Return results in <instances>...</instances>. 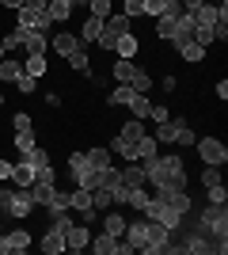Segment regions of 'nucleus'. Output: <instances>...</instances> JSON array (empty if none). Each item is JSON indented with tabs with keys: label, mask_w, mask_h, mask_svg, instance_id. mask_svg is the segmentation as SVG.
Masks as SVG:
<instances>
[{
	"label": "nucleus",
	"mask_w": 228,
	"mask_h": 255,
	"mask_svg": "<svg viewBox=\"0 0 228 255\" xmlns=\"http://www.w3.org/2000/svg\"><path fill=\"white\" fill-rule=\"evenodd\" d=\"M0 233H4V221H0Z\"/></svg>",
	"instance_id": "69168bd1"
},
{
	"label": "nucleus",
	"mask_w": 228,
	"mask_h": 255,
	"mask_svg": "<svg viewBox=\"0 0 228 255\" xmlns=\"http://www.w3.org/2000/svg\"><path fill=\"white\" fill-rule=\"evenodd\" d=\"M133 76H137V65L133 61H126V57L114 61V80H118V84H133Z\"/></svg>",
	"instance_id": "bb28decb"
},
{
	"label": "nucleus",
	"mask_w": 228,
	"mask_h": 255,
	"mask_svg": "<svg viewBox=\"0 0 228 255\" xmlns=\"http://www.w3.org/2000/svg\"><path fill=\"white\" fill-rule=\"evenodd\" d=\"M4 57H8V50H4V42H0V61H4Z\"/></svg>",
	"instance_id": "680f3d73"
},
{
	"label": "nucleus",
	"mask_w": 228,
	"mask_h": 255,
	"mask_svg": "<svg viewBox=\"0 0 228 255\" xmlns=\"http://www.w3.org/2000/svg\"><path fill=\"white\" fill-rule=\"evenodd\" d=\"M0 107H4V92H0Z\"/></svg>",
	"instance_id": "0e129e2a"
},
{
	"label": "nucleus",
	"mask_w": 228,
	"mask_h": 255,
	"mask_svg": "<svg viewBox=\"0 0 228 255\" xmlns=\"http://www.w3.org/2000/svg\"><path fill=\"white\" fill-rule=\"evenodd\" d=\"M23 50H27V57H46L50 42H46V34H38V31H27V42H23Z\"/></svg>",
	"instance_id": "dca6fc26"
},
{
	"label": "nucleus",
	"mask_w": 228,
	"mask_h": 255,
	"mask_svg": "<svg viewBox=\"0 0 228 255\" xmlns=\"http://www.w3.org/2000/svg\"><path fill=\"white\" fill-rule=\"evenodd\" d=\"M69 225H73L69 210H65V213H54V217H50V229H57V233H69Z\"/></svg>",
	"instance_id": "a18cd8bd"
},
{
	"label": "nucleus",
	"mask_w": 228,
	"mask_h": 255,
	"mask_svg": "<svg viewBox=\"0 0 228 255\" xmlns=\"http://www.w3.org/2000/svg\"><path fill=\"white\" fill-rule=\"evenodd\" d=\"M84 156H87V164H91V168H110V164H114V156H110V149H87L84 152Z\"/></svg>",
	"instance_id": "c85d7f7f"
},
{
	"label": "nucleus",
	"mask_w": 228,
	"mask_h": 255,
	"mask_svg": "<svg viewBox=\"0 0 228 255\" xmlns=\"http://www.w3.org/2000/svg\"><path fill=\"white\" fill-rule=\"evenodd\" d=\"M8 175H11V164H8V160H0V183L8 179Z\"/></svg>",
	"instance_id": "4d7b16f0"
},
{
	"label": "nucleus",
	"mask_w": 228,
	"mask_h": 255,
	"mask_svg": "<svg viewBox=\"0 0 228 255\" xmlns=\"http://www.w3.org/2000/svg\"><path fill=\"white\" fill-rule=\"evenodd\" d=\"M198 229H202V233H209V236H217V240H228V210L209 202L206 210L198 213Z\"/></svg>",
	"instance_id": "f257e3e1"
},
{
	"label": "nucleus",
	"mask_w": 228,
	"mask_h": 255,
	"mask_svg": "<svg viewBox=\"0 0 228 255\" xmlns=\"http://www.w3.org/2000/svg\"><path fill=\"white\" fill-rule=\"evenodd\" d=\"M91 252L95 255H118L122 252V236H110V233H99V236H91Z\"/></svg>",
	"instance_id": "1a4fd4ad"
},
{
	"label": "nucleus",
	"mask_w": 228,
	"mask_h": 255,
	"mask_svg": "<svg viewBox=\"0 0 228 255\" xmlns=\"http://www.w3.org/2000/svg\"><path fill=\"white\" fill-rule=\"evenodd\" d=\"M46 15H50L54 27H57V23H65L69 15H73V4H69V0H50V4H46Z\"/></svg>",
	"instance_id": "5701e85b"
},
{
	"label": "nucleus",
	"mask_w": 228,
	"mask_h": 255,
	"mask_svg": "<svg viewBox=\"0 0 228 255\" xmlns=\"http://www.w3.org/2000/svg\"><path fill=\"white\" fill-rule=\"evenodd\" d=\"M118 38H122V34H110V31H103V34H99V38H95V42H99V50L114 53V42H118Z\"/></svg>",
	"instance_id": "09e8293b"
},
{
	"label": "nucleus",
	"mask_w": 228,
	"mask_h": 255,
	"mask_svg": "<svg viewBox=\"0 0 228 255\" xmlns=\"http://www.w3.org/2000/svg\"><path fill=\"white\" fill-rule=\"evenodd\" d=\"M163 4H167V0H141L145 15H152V19H156V15H163Z\"/></svg>",
	"instance_id": "de8ad7c7"
},
{
	"label": "nucleus",
	"mask_w": 228,
	"mask_h": 255,
	"mask_svg": "<svg viewBox=\"0 0 228 255\" xmlns=\"http://www.w3.org/2000/svg\"><path fill=\"white\" fill-rule=\"evenodd\" d=\"M118 137H122V141H130V145H137V141L145 137V118H130V122L118 129Z\"/></svg>",
	"instance_id": "6ab92c4d"
},
{
	"label": "nucleus",
	"mask_w": 228,
	"mask_h": 255,
	"mask_svg": "<svg viewBox=\"0 0 228 255\" xmlns=\"http://www.w3.org/2000/svg\"><path fill=\"white\" fill-rule=\"evenodd\" d=\"M179 126H183V118H167V122H156V133H152V137L163 141V145H175V137H179Z\"/></svg>",
	"instance_id": "f8f14e48"
},
{
	"label": "nucleus",
	"mask_w": 228,
	"mask_h": 255,
	"mask_svg": "<svg viewBox=\"0 0 228 255\" xmlns=\"http://www.w3.org/2000/svg\"><path fill=\"white\" fill-rule=\"evenodd\" d=\"M149 118H152V122H167V118H171V111H167V107H163V103H152Z\"/></svg>",
	"instance_id": "3c124183"
},
{
	"label": "nucleus",
	"mask_w": 228,
	"mask_h": 255,
	"mask_svg": "<svg viewBox=\"0 0 228 255\" xmlns=\"http://www.w3.org/2000/svg\"><path fill=\"white\" fill-rule=\"evenodd\" d=\"M69 4H73V8H80V4H87V0H69Z\"/></svg>",
	"instance_id": "052dcab7"
},
{
	"label": "nucleus",
	"mask_w": 228,
	"mask_h": 255,
	"mask_svg": "<svg viewBox=\"0 0 228 255\" xmlns=\"http://www.w3.org/2000/svg\"><path fill=\"white\" fill-rule=\"evenodd\" d=\"M137 50H141V42H137V34H122L118 42H114V53H118V57H126V61H133V57H137Z\"/></svg>",
	"instance_id": "2eb2a0df"
},
{
	"label": "nucleus",
	"mask_w": 228,
	"mask_h": 255,
	"mask_svg": "<svg viewBox=\"0 0 228 255\" xmlns=\"http://www.w3.org/2000/svg\"><path fill=\"white\" fill-rule=\"evenodd\" d=\"M156 149H160V141L152 137V133H145L137 145H133V152H137V160H149V156H156Z\"/></svg>",
	"instance_id": "cd10ccee"
},
{
	"label": "nucleus",
	"mask_w": 228,
	"mask_h": 255,
	"mask_svg": "<svg viewBox=\"0 0 228 255\" xmlns=\"http://www.w3.org/2000/svg\"><path fill=\"white\" fill-rule=\"evenodd\" d=\"M38 248H42L46 255H61V252H65V233H57V229H46V236L38 240Z\"/></svg>",
	"instance_id": "ddd939ff"
},
{
	"label": "nucleus",
	"mask_w": 228,
	"mask_h": 255,
	"mask_svg": "<svg viewBox=\"0 0 228 255\" xmlns=\"http://www.w3.org/2000/svg\"><path fill=\"white\" fill-rule=\"evenodd\" d=\"M34 145H38V137H34V129H19V133H15V149H19V152L34 149Z\"/></svg>",
	"instance_id": "a19ab883"
},
{
	"label": "nucleus",
	"mask_w": 228,
	"mask_h": 255,
	"mask_svg": "<svg viewBox=\"0 0 228 255\" xmlns=\"http://www.w3.org/2000/svg\"><path fill=\"white\" fill-rule=\"evenodd\" d=\"M0 4H4L8 11H19V8H23V0H0Z\"/></svg>",
	"instance_id": "13d9d810"
},
{
	"label": "nucleus",
	"mask_w": 228,
	"mask_h": 255,
	"mask_svg": "<svg viewBox=\"0 0 228 255\" xmlns=\"http://www.w3.org/2000/svg\"><path fill=\"white\" fill-rule=\"evenodd\" d=\"M91 206H95V210H107V206H114V202H110V191H107V187H95V191H91Z\"/></svg>",
	"instance_id": "c03bdc74"
},
{
	"label": "nucleus",
	"mask_w": 228,
	"mask_h": 255,
	"mask_svg": "<svg viewBox=\"0 0 228 255\" xmlns=\"http://www.w3.org/2000/svg\"><path fill=\"white\" fill-rule=\"evenodd\" d=\"M8 183H11V187H31V183H34V171H31V168H27V164L19 160V164H11Z\"/></svg>",
	"instance_id": "393cba45"
},
{
	"label": "nucleus",
	"mask_w": 228,
	"mask_h": 255,
	"mask_svg": "<svg viewBox=\"0 0 228 255\" xmlns=\"http://www.w3.org/2000/svg\"><path fill=\"white\" fill-rule=\"evenodd\" d=\"M175 50H179V57H183V61H190V65H202V61H206V50H202L194 38H190V42H183V46H175Z\"/></svg>",
	"instance_id": "a878e982"
},
{
	"label": "nucleus",
	"mask_w": 228,
	"mask_h": 255,
	"mask_svg": "<svg viewBox=\"0 0 228 255\" xmlns=\"http://www.w3.org/2000/svg\"><path fill=\"white\" fill-rule=\"evenodd\" d=\"M133 92H141V96H149V92H152V76L149 73H145V69H137V76H133Z\"/></svg>",
	"instance_id": "79ce46f5"
},
{
	"label": "nucleus",
	"mask_w": 228,
	"mask_h": 255,
	"mask_svg": "<svg viewBox=\"0 0 228 255\" xmlns=\"http://www.w3.org/2000/svg\"><path fill=\"white\" fill-rule=\"evenodd\" d=\"M103 31H110V34H130L133 31V19L130 15H107V19H103Z\"/></svg>",
	"instance_id": "aec40b11"
},
{
	"label": "nucleus",
	"mask_w": 228,
	"mask_h": 255,
	"mask_svg": "<svg viewBox=\"0 0 228 255\" xmlns=\"http://www.w3.org/2000/svg\"><path fill=\"white\" fill-rule=\"evenodd\" d=\"M213 183H221V171L206 164V171H202V187H213Z\"/></svg>",
	"instance_id": "864d4df0"
},
{
	"label": "nucleus",
	"mask_w": 228,
	"mask_h": 255,
	"mask_svg": "<svg viewBox=\"0 0 228 255\" xmlns=\"http://www.w3.org/2000/svg\"><path fill=\"white\" fill-rule=\"evenodd\" d=\"M126 107H130V115H133V118H149V111H152V99L137 92V96H133V99H130Z\"/></svg>",
	"instance_id": "c756f323"
},
{
	"label": "nucleus",
	"mask_w": 228,
	"mask_h": 255,
	"mask_svg": "<svg viewBox=\"0 0 228 255\" xmlns=\"http://www.w3.org/2000/svg\"><path fill=\"white\" fill-rule=\"evenodd\" d=\"M145 240H149V217H137V221H126L122 229V244H130L133 252H141Z\"/></svg>",
	"instance_id": "39448f33"
},
{
	"label": "nucleus",
	"mask_w": 228,
	"mask_h": 255,
	"mask_svg": "<svg viewBox=\"0 0 228 255\" xmlns=\"http://www.w3.org/2000/svg\"><path fill=\"white\" fill-rule=\"evenodd\" d=\"M122 229H126V217H122V213H103V233L122 236Z\"/></svg>",
	"instance_id": "72a5a7b5"
},
{
	"label": "nucleus",
	"mask_w": 228,
	"mask_h": 255,
	"mask_svg": "<svg viewBox=\"0 0 228 255\" xmlns=\"http://www.w3.org/2000/svg\"><path fill=\"white\" fill-rule=\"evenodd\" d=\"M4 240H8V252H11V255H23L27 248H31V233H27V229H15V233H4Z\"/></svg>",
	"instance_id": "f3484780"
},
{
	"label": "nucleus",
	"mask_w": 228,
	"mask_h": 255,
	"mask_svg": "<svg viewBox=\"0 0 228 255\" xmlns=\"http://www.w3.org/2000/svg\"><path fill=\"white\" fill-rule=\"evenodd\" d=\"M99 34H103V19H95V15H87V23L80 27V34H76V38H80V46H91V42L99 38Z\"/></svg>",
	"instance_id": "a211bd4d"
},
{
	"label": "nucleus",
	"mask_w": 228,
	"mask_h": 255,
	"mask_svg": "<svg viewBox=\"0 0 228 255\" xmlns=\"http://www.w3.org/2000/svg\"><path fill=\"white\" fill-rule=\"evenodd\" d=\"M54 191H57V183H42V179H34L31 183V194H34V206H38V210H42L46 202H50V198H54Z\"/></svg>",
	"instance_id": "4be33fe9"
},
{
	"label": "nucleus",
	"mask_w": 228,
	"mask_h": 255,
	"mask_svg": "<svg viewBox=\"0 0 228 255\" xmlns=\"http://www.w3.org/2000/svg\"><path fill=\"white\" fill-rule=\"evenodd\" d=\"M38 210V206H34V194H31V187H15V194H11V206H8V213L11 217H31V213Z\"/></svg>",
	"instance_id": "423d86ee"
},
{
	"label": "nucleus",
	"mask_w": 228,
	"mask_h": 255,
	"mask_svg": "<svg viewBox=\"0 0 228 255\" xmlns=\"http://www.w3.org/2000/svg\"><path fill=\"white\" fill-rule=\"evenodd\" d=\"M50 46H54V53H61L65 61H69V57H73L76 50H84V46H80V38H76L73 31H57L54 38H50Z\"/></svg>",
	"instance_id": "0eeeda50"
},
{
	"label": "nucleus",
	"mask_w": 228,
	"mask_h": 255,
	"mask_svg": "<svg viewBox=\"0 0 228 255\" xmlns=\"http://www.w3.org/2000/svg\"><path fill=\"white\" fill-rule=\"evenodd\" d=\"M87 244H91V229H87V225H69V233H65V252H84Z\"/></svg>",
	"instance_id": "6e6552de"
},
{
	"label": "nucleus",
	"mask_w": 228,
	"mask_h": 255,
	"mask_svg": "<svg viewBox=\"0 0 228 255\" xmlns=\"http://www.w3.org/2000/svg\"><path fill=\"white\" fill-rule=\"evenodd\" d=\"M23 73V61H11V57H4V61H0V80H4V84H15V76Z\"/></svg>",
	"instance_id": "7c9ffc66"
},
{
	"label": "nucleus",
	"mask_w": 228,
	"mask_h": 255,
	"mask_svg": "<svg viewBox=\"0 0 228 255\" xmlns=\"http://www.w3.org/2000/svg\"><path fill=\"white\" fill-rule=\"evenodd\" d=\"M11 126H15V133H19V129H34V118L27 115V111H19V115L11 118Z\"/></svg>",
	"instance_id": "8fccbe9b"
},
{
	"label": "nucleus",
	"mask_w": 228,
	"mask_h": 255,
	"mask_svg": "<svg viewBox=\"0 0 228 255\" xmlns=\"http://www.w3.org/2000/svg\"><path fill=\"white\" fill-rule=\"evenodd\" d=\"M171 34H175V19L171 15H156V38L171 42Z\"/></svg>",
	"instance_id": "f704fd0d"
},
{
	"label": "nucleus",
	"mask_w": 228,
	"mask_h": 255,
	"mask_svg": "<svg viewBox=\"0 0 228 255\" xmlns=\"http://www.w3.org/2000/svg\"><path fill=\"white\" fill-rule=\"evenodd\" d=\"M46 4H50V0H46Z\"/></svg>",
	"instance_id": "338daca9"
},
{
	"label": "nucleus",
	"mask_w": 228,
	"mask_h": 255,
	"mask_svg": "<svg viewBox=\"0 0 228 255\" xmlns=\"http://www.w3.org/2000/svg\"><path fill=\"white\" fill-rule=\"evenodd\" d=\"M152 202V187L149 183H141V187H130V194H126V206L137 213H145V206Z\"/></svg>",
	"instance_id": "9b49d317"
},
{
	"label": "nucleus",
	"mask_w": 228,
	"mask_h": 255,
	"mask_svg": "<svg viewBox=\"0 0 228 255\" xmlns=\"http://www.w3.org/2000/svg\"><path fill=\"white\" fill-rule=\"evenodd\" d=\"M194 42L202 46V50H209V46L217 42V34H213V27H194Z\"/></svg>",
	"instance_id": "ea45409f"
},
{
	"label": "nucleus",
	"mask_w": 228,
	"mask_h": 255,
	"mask_svg": "<svg viewBox=\"0 0 228 255\" xmlns=\"http://www.w3.org/2000/svg\"><path fill=\"white\" fill-rule=\"evenodd\" d=\"M145 217L160 221L163 229H171V233H179V229H183V213H179V210H171V206L163 202V198H156V194H152V202L145 206Z\"/></svg>",
	"instance_id": "f03ea898"
},
{
	"label": "nucleus",
	"mask_w": 228,
	"mask_h": 255,
	"mask_svg": "<svg viewBox=\"0 0 228 255\" xmlns=\"http://www.w3.org/2000/svg\"><path fill=\"white\" fill-rule=\"evenodd\" d=\"M122 15H130V19H137V15H145L141 0H122Z\"/></svg>",
	"instance_id": "49530a36"
},
{
	"label": "nucleus",
	"mask_w": 228,
	"mask_h": 255,
	"mask_svg": "<svg viewBox=\"0 0 228 255\" xmlns=\"http://www.w3.org/2000/svg\"><path fill=\"white\" fill-rule=\"evenodd\" d=\"M11 194H15V187H0V210L11 206Z\"/></svg>",
	"instance_id": "5fc2aeb1"
},
{
	"label": "nucleus",
	"mask_w": 228,
	"mask_h": 255,
	"mask_svg": "<svg viewBox=\"0 0 228 255\" xmlns=\"http://www.w3.org/2000/svg\"><path fill=\"white\" fill-rule=\"evenodd\" d=\"M206 198L213 206H228V187L225 183H213V187H206Z\"/></svg>",
	"instance_id": "e433bc0d"
},
{
	"label": "nucleus",
	"mask_w": 228,
	"mask_h": 255,
	"mask_svg": "<svg viewBox=\"0 0 228 255\" xmlns=\"http://www.w3.org/2000/svg\"><path fill=\"white\" fill-rule=\"evenodd\" d=\"M194 149H198V156H202V164H209V168H225L228 164V149H225L221 137H198Z\"/></svg>",
	"instance_id": "7ed1b4c3"
},
{
	"label": "nucleus",
	"mask_w": 228,
	"mask_h": 255,
	"mask_svg": "<svg viewBox=\"0 0 228 255\" xmlns=\"http://www.w3.org/2000/svg\"><path fill=\"white\" fill-rule=\"evenodd\" d=\"M179 4H183V11H194V8H202L206 0H179Z\"/></svg>",
	"instance_id": "6e6d98bb"
},
{
	"label": "nucleus",
	"mask_w": 228,
	"mask_h": 255,
	"mask_svg": "<svg viewBox=\"0 0 228 255\" xmlns=\"http://www.w3.org/2000/svg\"><path fill=\"white\" fill-rule=\"evenodd\" d=\"M27 31H31V27H19V23H15V27H11L8 34H4V38H0V42H4V50H23V42H27Z\"/></svg>",
	"instance_id": "b1692460"
},
{
	"label": "nucleus",
	"mask_w": 228,
	"mask_h": 255,
	"mask_svg": "<svg viewBox=\"0 0 228 255\" xmlns=\"http://www.w3.org/2000/svg\"><path fill=\"white\" fill-rule=\"evenodd\" d=\"M87 11H91L95 19H107V15H114V4H110V0H87Z\"/></svg>",
	"instance_id": "4c0bfd02"
},
{
	"label": "nucleus",
	"mask_w": 228,
	"mask_h": 255,
	"mask_svg": "<svg viewBox=\"0 0 228 255\" xmlns=\"http://www.w3.org/2000/svg\"><path fill=\"white\" fill-rule=\"evenodd\" d=\"M0 255H8V240H4V233H0Z\"/></svg>",
	"instance_id": "bf43d9fd"
},
{
	"label": "nucleus",
	"mask_w": 228,
	"mask_h": 255,
	"mask_svg": "<svg viewBox=\"0 0 228 255\" xmlns=\"http://www.w3.org/2000/svg\"><path fill=\"white\" fill-rule=\"evenodd\" d=\"M15 88H19L23 96H34V92H38V76H31V73H19V76H15Z\"/></svg>",
	"instance_id": "58836bf2"
},
{
	"label": "nucleus",
	"mask_w": 228,
	"mask_h": 255,
	"mask_svg": "<svg viewBox=\"0 0 228 255\" xmlns=\"http://www.w3.org/2000/svg\"><path fill=\"white\" fill-rule=\"evenodd\" d=\"M194 129H190V126H186V122H183V126H179V137H175V145H194Z\"/></svg>",
	"instance_id": "603ef678"
},
{
	"label": "nucleus",
	"mask_w": 228,
	"mask_h": 255,
	"mask_svg": "<svg viewBox=\"0 0 228 255\" xmlns=\"http://www.w3.org/2000/svg\"><path fill=\"white\" fill-rule=\"evenodd\" d=\"M23 73H31V76H46V57H27V61H23Z\"/></svg>",
	"instance_id": "37998d69"
},
{
	"label": "nucleus",
	"mask_w": 228,
	"mask_h": 255,
	"mask_svg": "<svg viewBox=\"0 0 228 255\" xmlns=\"http://www.w3.org/2000/svg\"><path fill=\"white\" fill-rule=\"evenodd\" d=\"M133 96H137V92H133L130 84H118V88H114V92L107 96V103H110V107H126V103H130Z\"/></svg>",
	"instance_id": "473e14b6"
},
{
	"label": "nucleus",
	"mask_w": 228,
	"mask_h": 255,
	"mask_svg": "<svg viewBox=\"0 0 228 255\" xmlns=\"http://www.w3.org/2000/svg\"><path fill=\"white\" fill-rule=\"evenodd\" d=\"M38 11H46V8H31V4H23V8L15 11V23H19V27H34Z\"/></svg>",
	"instance_id": "c9c22d12"
},
{
	"label": "nucleus",
	"mask_w": 228,
	"mask_h": 255,
	"mask_svg": "<svg viewBox=\"0 0 228 255\" xmlns=\"http://www.w3.org/2000/svg\"><path fill=\"white\" fill-rule=\"evenodd\" d=\"M69 210H95V206H91V191H87V187H69Z\"/></svg>",
	"instance_id": "4468645a"
},
{
	"label": "nucleus",
	"mask_w": 228,
	"mask_h": 255,
	"mask_svg": "<svg viewBox=\"0 0 228 255\" xmlns=\"http://www.w3.org/2000/svg\"><path fill=\"white\" fill-rule=\"evenodd\" d=\"M19 160H23V164H27V168H31V171H38V168H46V164H50V152H46V149H38V145H34V149L19 152Z\"/></svg>",
	"instance_id": "412c9836"
},
{
	"label": "nucleus",
	"mask_w": 228,
	"mask_h": 255,
	"mask_svg": "<svg viewBox=\"0 0 228 255\" xmlns=\"http://www.w3.org/2000/svg\"><path fill=\"white\" fill-rule=\"evenodd\" d=\"M69 65H73L76 73H84L87 80H95V76H91V57H87V50H76L73 57H69Z\"/></svg>",
	"instance_id": "2f4dec72"
},
{
	"label": "nucleus",
	"mask_w": 228,
	"mask_h": 255,
	"mask_svg": "<svg viewBox=\"0 0 228 255\" xmlns=\"http://www.w3.org/2000/svg\"><path fill=\"white\" fill-rule=\"evenodd\" d=\"M206 4H228V0H206Z\"/></svg>",
	"instance_id": "e2e57ef3"
},
{
	"label": "nucleus",
	"mask_w": 228,
	"mask_h": 255,
	"mask_svg": "<svg viewBox=\"0 0 228 255\" xmlns=\"http://www.w3.org/2000/svg\"><path fill=\"white\" fill-rule=\"evenodd\" d=\"M171 240H175L171 229H163L160 221H152V217H149V240H145L141 252L145 255H163V252H171Z\"/></svg>",
	"instance_id": "20e7f679"
},
{
	"label": "nucleus",
	"mask_w": 228,
	"mask_h": 255,
	"mask_svg": "<svg viewBox=\"0 0 228 255\" xmlns=\"http://www.w3.org/2000/svg\"><path fill=\"white\" fill-rule=\"evenodd\" d=\"M194 38V15L190 11H183L179 19H175V34H171V46H183V42H190Z\"/></svg>",
	"instance_id": "9d476101"
}]
</instances>
